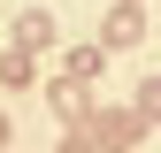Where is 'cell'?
<instances>
[{"instance_id": "8992f818", "label": "cell", "mask_w": 161, "mask_h": 153, "mask_svg": "<svg viewBox=\"0 0 161 153\" xmlns=\"http://www.w3.org/2000/svg\"><path fill=\"white\" fill-rule=\"evenodd\" d=\"M31 69H38V61H31L23 46H15V54H0V84H8V92H23V84H31Z\"/></svg>"}, {"instance_id": "277c9868", "label": "cell", "mask_w": 161, "mask_h": 153, "mask_svg": "<svg viewBox=\"0 0 161 153\" xmlns=\"http://www.w3.org/2000/svg\"><path fill=\"white\" fill-rule=\"evenodd\" d=\"M15 46H23V54H46L54 46V15L46 8H23V15H15Z\"/></svg>"}, {"instance_id": "7a4b0ae2", "label": "cell", "mask_w": 161, "mask_h": 153, "mask_svg": "<svg viewBox=\"0 0 161 153\" xmlns=\"http://www.w3.org/2000/svg\"><path fill=\"white\" fill-rule=\"evenodd\" d=\"M46 100H54V115H62L69 130H85V115H92V76H62Z\"/></svg>"}, {"instance_id": "9c48e42d", "label": "cell", "mask_w": 161, "mask_h": 153, "mask_svg": "<svg viewBox=\"0 0 161 153\" xmlns=\"http://www.w3.org/2000/svg\"><path fill=\"white\" fill-rule=\"evenodd\" d=\"M0 145H8V115H0Z\"/></svg>"}, {"instance_id": "ba28073f", "label": "cell", "mask_w": 161, "mask_h": 153, "mask_svg": "<svg viewBox=\"0 0 161 153\" xmlns=\"http://www.w3.org/2000/svg\"><path fill=\"white\" fill-rule=\"evenodd\" d=\"M62 153H100V145L85 138V130H69V145H62Z\"/></svg>"}, {"instance_id": "5b68a950", "label": "cell", "mask_w": 161, "mask_h": 153, "mask_svg": "<svg viewBox=\"0 0 161 153\" xmlns=\"http://www.w3.org/2000/svg\"><path fill=\"white\" fill-rule=\"evenodd\" d=\"M62 69H69V76H100V69H108V46H100V38H92V46H69Z\"/></svg>"}, {"instance_id": "52a82bcc", "label": "cell", "mask_w": 161, "mask_h": 153, "mask_svg": "<svg viewBox=\"0 0 161 153\" xmlns=\"http://www.w3.org/2000/svg\"><path fill=\"white\" fill-rule=\"evenodd\" d=\"M130 107H138V123H161V76H146V84H138Z\"/></svg>"}, {"instance_id": "3957f363", "label": "cell", "mask_w": 161, "mask_h": 153, "mask_svg": "<svg viewBox=\"0 0 161 153\" xmlns=\"http://www.w3.org/2000/svg\"><path fill=\"white\" fill-rule=\"evenodd\" d=\"M146 38V8L138 0H115L108 8V31H100V46H138Z\"/></svg>"}, {"instance_id": "6da1fadb", "label": "cell", "mask_w": 161, "mask_h": 153, "mask_svg": "<svg viewBox=\"0 0 161 153\" xmlns=\"http://www.w3.org/2000/svg\"><path fill=\"white\" fill-rule=\"evenodd\" d=\"M85 138L100 153H130L138 138H146V123H138V107H92L85 115Z\"/></svg>"}]
</instances>
